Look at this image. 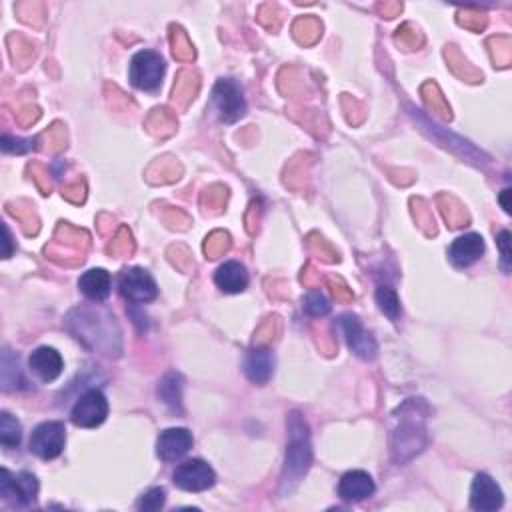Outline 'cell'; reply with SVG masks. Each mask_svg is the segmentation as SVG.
Masks as SVG:
<instances>
[{
	"instance_id": "obj_1",
	"label": "cell",
	"mask_w": 512,
	"mask_h": 512,
	"mask_svg": "<svg viewBox=\"0 0 512 512\" xmlns=\"http://www.w3.org/2000/svg\"><path fill=\"white\" fill-rule=\"evenodd\" d=\"M65 329L92 353L117 358L122 350L117 318L100 306H79L66 315Z\"/></svg>"
},
{
	"instance_id": "obj_2",
	"label": "cell",
	"mask_w": 512,
	"mask_h": 512,
	"mask_svg": "<svg viewBox=\"0 0 512 512\" xmlns=\"http://www.w3.org/2000/svg\"><path fill=\"white\" fill-rule=\"evenodd\" d=\"M426 405L421 398H410L396 410L390 440H393V457L398 464H405L414 459L422 448L426 447Z\"/></svg>"
},
{
	"instance_id": "obj_3",
	"label": "cell",
	"mask_w": 512,
	"mask_h": 512,
	"mask_svg": "<svg viewBox=\"0 0 512 512\" xmlns=\"http://www.w3.org/2000/svg\"><path fill=\"white\" fill-rule=\"evenodd\" d=\"M289 447H287V459L284 468L280 476V494H290L302 478L308 473L313 464V445H310V431L301 412H290L289 421Z\"/></svg>"
},
{
	"instance_id": "obj_4",
	"label": "cell",
	"mask_w": 512,
	"mask_h": 512,
	"mask_svg": "<svg viewBox=\"0 0 512 512\" xmlns=\"http://www.w3.org/2000/svg\"><path fill=\"white\" fill-rule=\"evenodd\" d=\"M131 82L140 91H157L164 77V60L155 51H140L131 60Z\"/></svg>"
},
{
	"instance_id": "obj_5",
	"label": "cell",
	"mask_w": 512,
	"mask_h": 512,
	"mask_svg": "<svg viewBox=\"0 0 512 512\" xmlns=\"http://www.w3.org/2000/svg\"><path fill=\"white\" fill-rule=\"evenodd\" d=\"M212 106L216 108L218 119L226 122V124L237 122L247 112V103H244V96H242V88L230 79H223L216 82V86L212 91Z\"/></svg>"
},
{
	"instance_id": "obj_6",
	"label": "cell",
	"mask_w": 512,
	"mask_h": 512,
	"mask_svg": "<svg viewBox=\"0 0 512 512\" xmlns=\"http://www.w3.org/2000/svg\"><path fill=\"white\" fill-rule=\"evenodd\" d=\"M66 442V431L63 422H42L30 434V452H34L42 460L56 459Z\"/></svg>"
},
{
	"instance_id": "obj_7",
	"label": "cell",
	"mask_w": 512,
	"mask_h": 512,
	"mask_svg": "<svg viewBox=\"0 0 512 512\" xmlns=\"http://www.w3.org/2000/svg\"><path fill=\"white\" fill-rule=\"evenodd\" d=\"M106 414H108V402L105 394L96 388H91L77 400L70 412V419L80 428H96L105 422Z\"/></svg>"
},
{
	"instance_id": "obj_8",
	"label": "cell",
	"mask_w": 512,
	"mask_h": 512,
	"mask_svg": "<svg viewBox=\"0 0 512 512\" xmlns=\"http://www.w3.org/2000/svg\"><path fill=\"white\" fill-rule=\"evenodd\" d=\"M172 480L183 490L202 492V490H209L214 485L216 474L204 460H186V462L176 466V471L172 473Z\"/></svg>"
},
{
	"instance_id": "obj_9",
	"label": "cell",
	"mask_w": 512,
	"mask_h": 512,
	"mask_svg": "<svg viewBox=\"0 0 512 512\" xmlns=\"http://www.w3.org/2000/svg\"><path fill=\"white\" fill-rule=\"evenodd\" d=\"M120 294L131 302H150L157 298L158 289L155 278L145 268H129L119 278Z\"/></svg>"
},
{
	"instance_id": "obj_10",
	"label": "cell",
	"mask_w": 512,
	"mask_h": 512,
	"mask_svg": "<svg viewBox=\"0 0 512 512\" xmlns=\"http://www.w3.org/2000/svg\"><path fill=\"white\" fill-rule=\"evenodd\" d=\"M0 494L4 500H14L16 504H32L39 494V480L30 473L13 476L6 468L0 474Z\"/></svg>"
},
{
	"instance_id": "obj_11",
	"label": "cell",
	"mask_w": 512,
	"mask_h": 512,
	"mask_svg": "<svg viewBox=\"0 0 512 512\" xmlns=\"http://www.w3.org/2000/svg\"><path fill=\"white\" fill-rule=\"evenodd\" d=\"M339 330L342 332V336L346 339L350 350L356 356L365 358V360H374L376 356V342L374 339L368 334L367 330L362 329L360 320L353 315H344L339 318Z\"/></svg>"
},
{
	"instance_id": "obj_12",
	"label": "cell",
	"mask_w": 512,
	"mask_h": 512,
	"mask_svg": "<svg viewBox=\"0 0 512 512\" xmlns=\"http://www.w3.org/2000/svg\"><path fill=\"white\" fill-rule=\"evenodd\" d=\"M502 502H504V497H502L500 486L488 474H476L473 488H471V506H473L474 511H499L500 506H502Z\"/></svg>"
},
{
	"instance_id": "obj_13",
	"label": "cell",
	"mask_w": 512,
	"mask_h": 512,
	"mask_svg": "<svg viewBox=\"0 0 512 512\" xmlns=\"http://www.w3.org/2000/svg\"><path fill=\"white\" fill-rule=\"evenodd\" d=\"M190 448H192V434L186 428H169L158 436L157 452L164 462L183 459Z\"/></svg>"
},
{
	"instance_id": "obj_14",
	"label": "cell",
	"mask_w": 512,
	"mask_h": 512,
	"mask_svg": "<svg viewBox=\"0 0 512 512\" xmlns=\"http://www.w3.org/2000/svg\"><path fill=\"white\" fill-rule=\"evenodd\" d=\"M485 252V240L480 235H464L457 238L450 249H448V258L457 268H466L474 264Z\"/></svg>"
},
{
	"instance_id": "obj_15",
	"label": "cell",
	"mask_w": 512,
	"mask_h": 512,
	"mask_svg": "<svg viewBox=\"0 0 512 512\" xmlns=\"http://www.w3.org/2000/svg\"><path fill=\"white\" fill-rule=\"evenodd\" d=\"M275 370V356L266 346L252 348L244 358V374L254 384H266Z\"/></svg>"
},
{
	"instance_id": "obj_16",
	"label": "cell",
	"mask_w": 512,
	"mask_h": 512,
	"mask_svg": "<svg viewBox=\"0 0 512 512\" xmlns=\"http://www.w3.org/2000/svg\"><path fill=\"white\" fill-rule=\"evenodd\" d=\"M28 365H30V370L44 382L56 381L63 372V358L54 348H48V346L37 348L28 358Z\"/></svg>"
},
{
	"instance_id": "obj_17",
	"label": "cell",
	"mask_w": 512,
	"mask_h": 512,
	"mask_svg": "<svg viewBox=\"0 0 512 512\" xmlns=\"http://www.w3.org/2000/svg\"><path fill=\"white\" fill-rule=\"evenodd\" d=\"M214 282L224 292L237 294V292L247 290V287H249V273L237 261H228L223 266H218V270L214 273Z\"/></svg>"
},
{
	"instance_id": "obj_18",
	"label": "cell",
	"mask_w": 512,
	"mask_h": 512,
	"mask_svg": "<svg viewBox=\"0 0 512 512\" xmlns=\"http://www.w3.org/2000/svg\"><path fill=\"white\" fill-rule=\"evenodd\" d=\"M374 492V480L362 471L346 473L339 483V494L342 500H365Z\"/></svg>"
},
{
	"instance_id": "obj_19",
	"label": "cell",
	"mask_w": 512,
	"mask_h": 512,
	"mask_svg": "<svg viewBox=\"0 0 512 512\" xmlns=\"http://www.w3.org/2000/svg\"><path fill=\"white\" fill-rule=\"evenodd\" d=\"M110 284H112V278L103 268H92V270L80 276L79 280V287L82 290V294L94 302H103L108 298Z\"/></svg>"
},
{
	"instance_id": "obj_20",
	"label": "cell",
	"mask_w": 512,
	"mask_h": 512,
	"mask_svg": "<svg viewBox=\"0 0 512 512\" xmlns=\"http://www.w3.org/2000/svg\"><path fill=\"white\" fill-rule=\"evenodd\" d=\"M158 396L174 414H183V376L169 372L158 384Z\"/></svg>"
},
{
	"instance_id": "obj_21",
	"label": "cell",
	"mask_w": 512,
	"mask_h": 512,
	"mask_svg": "<svg viewBox=\"0 0 512 512\" xmlns=\"http://www.w3.org/2000/svg\"><path fill=\"white\" fill-rule=\"evenodd\" d=\"M53 242L60 244V247H66V249L84 252L86 247H88V235L84 230H80V228L70 226L68 223H60L58 228H56V235H54Z\"/></svg>"
},
{
	"instance_id": "obj_22",
	"label": "cell",
	"mask_w": 512,
	"mask_h": 512,
	"mask_svg": "<svg viewBox=\"0 0 512 512\" xmlns=\"http://www.w3.org/2000/svg\"><path fill=\"white\" fill-rule=\"evenodd\" d=\"M198 92V77L192 70H183L178 74V80L174 84V91H172V98L178 103L180 106H186Z\"/></svg>"
},
{
	"instance_id": "obj_23",
	"label": "cell",
	"mask_w": 512,
	"mask_h": 512,
	"mask_svg": "<svg viewBox=\"0 0 512 512\" xmlns=\"http://www.w3.org/2000/svg\"><path fill=\"white\" fill-rule=\"evenodd\" d=\"M438 206H440V211H442L445 221L450 224V228H460V226H466V224L471 223V218H468L466 211L462 209V204H460L459 200H454L452 197L440 195V197H438Z\"/></svg>"
},
{
	"instance_id": "obj_24",
	"label": "cell",
	"mask_w": 512,
	"mask_h": 512,
	"mask_svg": "<svg viewBox=\"0 0 512 512\" xmlns=\"http://www.w3.org/2000/svg\"><path fill=\"white\" fill-rule=\"evenodd\" d=\"M22 438V428L20 422L14 419L13 414L2 412L0 414V442L4 448H16Z\"/></svg>"
},
{
	"instance_id": "obj_25",
	"label": "cell",
	"mask_w": 512,
	"mask_h": 512,
	"mask_svg": "<svg viewBox=\"0 0 512 512\" xmlns=\"http://www.w3.org/2000/svg\"><path fill=\"white\" fill-rule=\"evenodd\" d=\"M422 96H424V103L428 105V108L434 110L440 119L445 120L450 119V106L447 105L442 92L438 91V86H436L434 82H426V84L422 86Z\"/></svg>"
},
{
	"instance_id": "obj_26",
	"label": "cell",
	"mask_w": 512,
	"mask_h": 512,
	"mask_svg": "<svg viewBox=\"0 0 512 512\" xmlns=\"http://www.w3.org/2000/svg\"><path fill=\"white\" fill-rule=\"evenodd\" d=\"M320 22L313 18V16H304V18H298L296 25L292 28L294 32V39L298 40L301 44H315L318 37H320Z\"/></svg>"
},
{
	"instance_id": "obj_27",
	"label": "cell",
	"mask_w": 512,
	"mask_h": 512,
	"mask_svg": "<svg viewBox=\"0 0 512 512\" xmlns=\"http://www.w3.org/2000/svg\"><path fill=\"white\" fill-rule=\"evenodd\" d=\"M376 302L381 306V310L388 316L390 320H398L400 318V301L398 294L394 292L390 287H379L376 289Z\"/></svg>"
},
{
	"instance_id": "obj_28",
	"label": "cell",
	"mask_w": 512,
	"mask_h": 512,
	"mask_svg": "<svg viewBox=\"0 0 512 512\" xmlns=\"http://www.w3.org/2000/svg\"><path fill=\"white\" fill-rule=\"evenodd\" d=\"M171 42H172V54L174 58L183 60V63H188L195 58V48L190 44L188 37L184 34L183 28L172 27V34H171Z\"/></svg>"
},
{
	"instance_id": "obj_29",
	"label": "cell",
	"mask_w": 512,
	"mask_h": 512,
	"mask_svg": "<svg viewBox=\"0 0 512 512\" xmlns=\"http://www.w3.org/2000/svg\"><path fill=\"white\" fill-rule=\"evenodd\" d=\"M148 129L155 134H171L176 129V120H174L169 108H157L148 117Z\"/></svg>"
},
{
	"instance_id": "obj_30",
	"label": "cell",
	"mask_w": 512,
	"mask_h": 512,
	"mask_svg": "<svg viewBox=\"0 0 512 512\" xmlns=\"http://www.w3.org/2000/svg\"><path fill=\"white\" fill-rule=\"evenodd\" d=\"M228 249H230V237H228V232H223V230L212 232L204 242V252H206L209 258H218V256L226 254Z\"/></svg>"
},
{
	"instance_id": "obj_31",
	"label": "cell",
	"mask_w": 512,
	"mask_h": 512,
	"mask_svg": "<svg viewBox=\"0 0 512 512\" xmlns=\"http://www.w3.org/2000/svg\"><path fill=\"white\" fill-rule=\"evenodd\" d=\"M304 310L310 316H324L330 313L329 298L318 289H313L304 298Z\"/></svg>"
},
{
	"instance_id": "obj_32",
	"label": "cell",
	"mask_w": 512,
	"mask_h": 512,
	"mask_svg": "<svg viewBox=\"0 0 512 512\" xmlns=\"http://www.w3.org/2000/svg\"><path fill=\"white\" fill-rule=\"evenodd\" d=\"M6 209H8V212L13 216H16L20 221V224H22V228H25V232H27L28 237L39 232V218H37V214H34V211L30 206L22 211L20 204H6Z\"/></svg>"
},
{
	"instance_id": "obj_33",
	"label": "cell",
	"mask_w": 512,
	"mask_h": 512,
	"mask_svg": "<svg viewBox=\"0 0 512 512\" xmlns=\"http://www.w3.org/2000/svg\"><path fill=\"white\" fill-rule=\"evenodd\" d=\"M134 250V242H132L131 230L126 226H120L119 235L117 238L108 244V254H114V256H129Z\"/></svg>"
},
{
	"instance_id": "obj_34",
	"label": "cell",
	"mask_w": 512,
	"mask_h": 512,
	"mask_svg": "<svg viewBox=\"0 0 512 512\" xmlns=\"http://www.w3.org/2000/svg\"><path fill=\"white\" fill-rule=\"evenodd\" d=\"M164 500H166V492H164V488H150L146 494L140 497V500L136 502V508L138 511H158V508H162V504H164Z\"/></svg>"
},
{
	"instance_id": "obj_35",
	"label": "cell",
	"mask_w": 512,
	"mask_h": 512,
	"mask_svg": "<svg viewBox=\"0 0 512 512\" xmlns=\"http://www.w3.org/2000/svg\"><path fill=\"white\" fill-rule=\"evenodd\" d=\"M412 206H414V216H416L422 230L426 235H434V216L428 209V204L421 198H416V200H412Z\"/></svg>"
},
{
	"instance_id": "obj_36",
	"label": "cell",
	"mask_w": 512,
	"mask_h": 512,
	"mask_svg": "<svg viewBox=\"0 0 512 512\" xmlns=\"http://www.w3.org/2000/svg\"><path fill=\"white\" fill-rule=\"evenodd\" d=\"M39 143V138H14V136H8L4 134L2 136V150L4 152H16V155H22V152H28L32 150L34 145Z\"/></svg>"
},
{
	"instance_id": "obj_37",
	"label": "cell",
	"mask_w": 512,
	"mask_h": 512,
	"mask_svg": "<svg viewBox=\"0 0 512 512\" xmlns=\"http://www.w3.org/2000/svg\"><path fill=\"white\" fill-rule=\"evenodd\" d=\"M226 197H228L226 188L221 186V184H214V186H211V188L202 195V204L209 206V209H212V211H218L224 202H226Z\"/></svg>"
},
{
	"instance_id": "obj_38",
	"label": "cell",
	"mask_w": 512,
	"mask_h": 512,
	"mask_svg": "<svg viewBox=\"0 0 512 512\" xmlns=\"http://www.w3.org/2000/svg\"><path fill=\"white\" fill-rule=\"evenodd\" d=\"M396 42H398V44H402L405 48L410 51V48L421 46L422 37L419 34V30H414V28L410 27V25H405V27L396 30Z\"/></svg>"
},
{
	"instance_id": "obj_39",
	"label": "cell",
	"mask_w": 512,
	"mask_h": 512,
	"mask_svg": "<svg viewBox=\"0 0 512 512\" xmlns=\"http://www.w3.org/2000/svg\"><path fill=\"white\" fill-rule=\"evenodd\" d=\"M276 332H278V322H276V318H268L263 327L256 330V334H254V344L266 346L268 342L275 341Z\"/></svg>"
},
{
	"instance_id": "obj_40",
	"label": "cell",
	"mask_w": 512,
	"mask_h": 512,
	"mask_svg": "<svg viewBox=\"0 0 512 512\" xmlns=\"http://www.w3.org/2000/svg\"><path fill=\"white\" fill-rule=\"evenodd\" d=\"M28 172L32 174V180L37 183L40 190H42V195H48L51 192V183H48V171L39 164V162H32L30 166H28Z\"/></svg>"
},
{
	"instance_id": "obj_41",
	"label": "cell",
	"mask_w": 512,
	"mask_h": 512,
	"mask_svg": "<svg viewBox=\"0 0 512 512\" xmlns=\"http://www.w3.org/2000/svg\"><path fill=\"white\" fill-rule=\"evenodd\" d=\"M42 138H46L51 146H48V150H60L63 146H66V131L60 126V124H54L53 129H48V131L42 134Z\"/></svg>"
},
{
	"instance_id": "obj_42",
	"label": "cell",
	"mask_w": 512,
	"mask_h": 512,
	"mask_svg": "<svg viewBox=\"0 0 512 512\" xmlns=\"http://www.w3.org/2000/svg\"><path fill=\"white\" fill-rule=\"evenodd\" d=\"M327 282H329V287L332 289V294H334V296H336L339 301L348 302V301H353V298H355L353 290L348 289V287H346V284L342 282V278H339V276H336V278H334V276H329V278H327Z\"/></svg>"
},
{
	"instance_id": "obj_43",
	"label": "cell",
	"mask_w": 512,
	"mask_h": 512,
	"mask_svg": "<svg viewBox=\"0 0 512 512\" xmlns=\"http://www.w3.org/2000/svg\"><path fill=\"white\" fill-rule=\"evenodd\" d=\"M152 169H158V174H162L160 183H169V180H174V178H178V174H180V166L176 164V160H171V162L160 160V162H157Z\"/></svg>"
},
{
	"instance_id": "obj_44",
	"label": "cell",
	"mask_w": 512,
	"mask_h": 512,
	"mask_svg": "<svg viewBox=\"0 0 512 512\" xmlns=\"http://www.w3.org/2000/svg\"><path fill=\"white\" fill-rule=\"evenodd\" d=\"M499 247L502 252V268L504 273L511 270V232L508 230H502L499 235Z\"/></svg>"
},
{
	"instance_id": "obj_45",
	"label": "cell",
	"mask_w": 512,
	"mask_h": 512,
	"mask_svg": "<svg viewBox=\"0 0 512 512\" xmlns=\"http://www.w3.org/2000/svg\"><path fill=\"white\" fill-rule=\"evenodd\" d=\"M39 117H40L39 108L32 105L22 106V108L16 112V120H18V124H20V126H30L32 122H37Z\"/></svg>"
},
{
	"instance_id": "obj_46",
	"label": "cell",
	"mask_w": 512,
	"mask_h": 512,
	"mask_svg": "<svg viewBox=\"0 0 512 512\" xmlns=\"http://www.w3.org/2000/svg\"><path fill=\"white\" fill-rule=\"evenodd\" d=\"M84 192H86L84 183H74L70 184V186H66V188H63V197H65L66 200H70V202H74V204H80V202L84 200Z\"/></svg>"
},
{
	"instance_id": "obj_47",
	"label": "cell",
	"mask_w": 512,
	"mask_h": 512,
	"mask_svg": "<svg viewBox=\"0 0 512 512\" xmlns=\"http://www.w3.org/2000/svg\"><path fill=\"white\" fill-rule=\"evenodd\" d=\"M310 247H313V250H316V252H320V254H322V258H324L327 263H334V261H339L336 252H334V250L330 249L329 244H327V240H322V238L310 240Z\"/></svg>"
},
{
	"instance_id": "obj_48",
	"label": "cell",
	"mask_w": 512,
	"mask_h": 512,
	"mask_svg": "<svg viewBox=\"0 0 512 512\" xmlns=\"http://www.w3.org/2000/svg\"><path fill=\"white\" fill-rule=\"evenodd\" d=\"M459 20L462 27L471 28V30H483V28L486 27L485 14H480V13H474L473 16H462V14H460Z\"/></svg>"
},
{
	"instance_id": "obj_49",
	"label": "cell",
	"mask_w": 512,
	"mask_h": 512,
	"mask_svg": "<svg viewBox=\"0 0 512 512\" xmlns=\"http://www.w3.org/2000/svg\"><path fill=\"white\" fill-rule=\"evenodd\" d=\"M169 214H171L172 218H166V223L171 224V226L186 228V224L190 223V221H188V216H186V214H184V212H180V211H169Z\"/></svg>"
},
{
	"instance_id": "obj_50",
	"label": "cell",
	"mask_w": 512,
	"mask_h": 512,
	"mask_svg": "<svg viewBox=\"0 0 512 512\" xmlns=\"http://www.w3.org/2000/svg\"><path fill=\"white\" fill-rule=\"evenodd\" d=\"M320 280V276L316 275L315 268H310V266H306V273L302 270V282L306 284V287H316V282Z\"/></svg>"
},
{
	"instance_id": "obj_51",
	"label": "cell",
	"mask_w": 512,
	"mask_h": 512,
	"mask_svg": "<svg viewBox=\"0 0 512 512\" xmlns=\"http://www.w3.org/2000/svg\"><path fill=\"white\" fill-rule=\"evenodd\" d=\"M2 230H4V258H8V256L13 254V249H11L13 238H11V230H8V226H6V224L2 226Z\"/></svg>"
},
{
	"instance_id": "obj_52",
	"label": "cell",
	"mask_w": 512,
	"mask_h": 512,
	"mask_svg": "<svg viewBox=\"0 0 512 512\" xmlns=\"http://www.w3.org/2000/svg\"><path fill=\"white\" fill-rule=\"evenodd\" d=\"M382 11H386V18H393L394 14L402 11V4H382Z\"/></svg>"
},
{
	"instance_id": "obj_53",
	"label": "cell",
	"mask_w": 512,
	"mask_h": 512,
	"mask_svg": "<svg viewBox=\"0 0 512 512\" xmlns=\"http://www.w3.org/2000/svg\"><path fill=\"white\" fill-rule=\"evenodd\" d=\"M508 197H511V190H508V188H506V190H502V195H500V202H502V206H504V211L506 212H511Z\"/></svg>"
}]
</instances>
